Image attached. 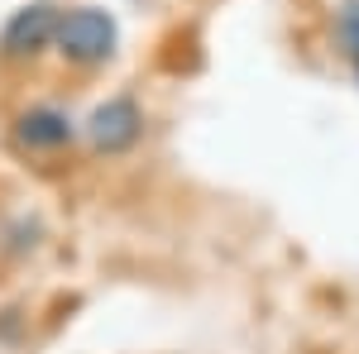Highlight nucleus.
<instances>
[{
	"label": "nucleus",
	"instance_id": "obj_4",
	"mask_svg": "<svg viewBox=\"0 0 359 354\" xmlns=\"http://www.w3.org/2000/svg\"><path fill=\"white\" fill-rule=\"evenodd\" d=\"M77 135H82V125L53 101H34V106L15 110V120H10V144L25 158H53L62 149H72Z\"/></svg>",
	"mask_w": 359,
	"mask_h": 354
},
{
	"label": "nucleus",
	"instance_id": "obj_5",
	"mask_svg": "<svg viewBox=\"0 0 359 354\" xmlns=\"http://www.w3.org/2000/svg\"><path fill=\"white\" fill-rule=\"evenodd\" d=\"M335 48H340V57L350 62V72L359 82V0L335 5Z\"/></svg>",
	"mask_w": 359,
	"mask_h": 354
},
{
	"label": "nucleus",
	"instance_id": "obj_1",
	"mask_svg": "<svg viewBox=\"0 0 359 354\" xmlns=\"http://www.w3.org/2000/svg\"><path fill=\"white\" fill-rule=\"evenodd\" d=\"M120 48V20L101 5H67L62 20H57V39L53 53L62 67L72 72H96L106 67Z\"/></svg>",
	"mask_w": 359,
	"mask_h": 354
},
{
	"label": "nucleus",
	"instance_id": "obj_2",
	"mask_svg": "<svg viewBox=\"0 0 359 354\" xmlns=\"http://www.w3.org/2000/svg\"><path fill=\"white\" fill-rule=\"evenodd\" d=\"M144 130H149V115H144V101L135 91H115L106 101H96L91 115L82 120V135L91 144L96 158H125L144 144Z\"/></svg>",
	"mask_w": 359,
	"mask_h": 354
},
{
	"label": "nucleus",
	"instance_id": "obj_3",
	"mask_svg": "<svg viewBox=\"0 0 359 354\" xmlns=\"http://www.w3.org/2000/svg\"><path fill=\"white\" fill-rule=\"evenodd\" d=\"M57 20H62L57 0H29L10 10V20L0 25V67H29L43 53H53Z\"/></svg>",
	"mask_w": 359,
	"mask_h": 354
}]
</instances>
